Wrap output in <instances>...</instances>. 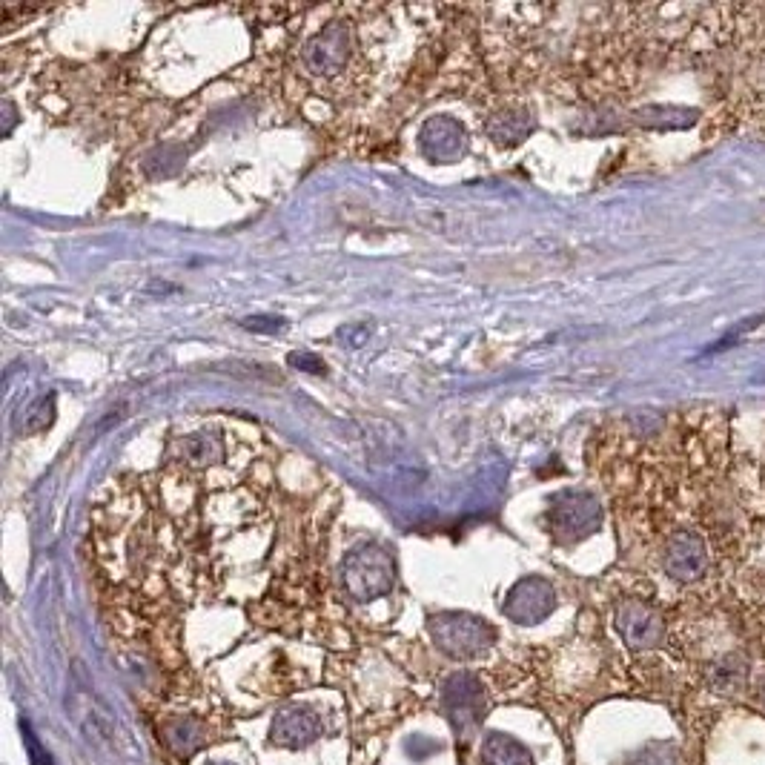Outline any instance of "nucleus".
Segmentation results:
<instances>
[{"mask_svg": "<svg viewBox=\"0 0 765 765\" xmlns=\"http://www.w3.org/2000/svg\"><path fill=\"white\" fill-rule=\"evenodd\" d=\"M393 556L382 545H359L341 562V582L344 591L356 602H373L379 596L390 594L393 588Z\"/></svg>", "mask_w": 765, "mask_h": 765, "instance_id": "obj_1", "label": "nucleus"}, {"mask_svg": "<svg viewBox=\"0 0 765 765\" xmlns=\"http://www.w3.org/2000/svg\"><path fill=\"white\" fill-rule=\"evenodd\" d=\"M430 637L447 657L476 659L493 648L496 631L473 614H436L430 619Z\"/></svg>", "mask_w": 765, "mask_h": 765, "instance_id": "obj_2", "label": "nucleus"}, {"mask_svg": "<svg viewBox=\"0 0 765 765\" xmlns=\"http://www.w3.org/2000/svg\"><path fill=\"white\" fill-rule=\"evenodd\" d=\"M353 29L347 21H330L304 46L301 64L316 81H339L353 58Z\"/></svg>", "mask_w": 765, "mask_h": 765, "instance_id": "obj_3", "label": "nucleus"}, {"mask_svg": "<svg viewBox=\"0 0 765 765\" xmlns=\"http://www.w3.org/2000/svg\"><path fill=\"white\" fill-rule=\"evenodd\" d=\"M602 510L591 493L585 490H565L551 502L548 525L559 542H579L599 528Z\"/></svg>", "mask_w": 765, "mask_h": 765, "instance_id": "obj_4", "label": "nucleus"}, {"mask_svg": "<svg viewBox=\"0 0 765 765\" xmlns=\"http://www.w3.org/2000/svg\"><path fill=\"white\" fill-rule=\"evenodd\" d=\"M442 711L450 723L459 731H468L479 723L482 711H485V685L476 674L459 671L453 677H447L442 685Z\"/></svg>", "mask_w": 765, "mask_h": 765, "instance_id": "obj_5", "label": "nucleus"}, {"mask_svg": "<svg viewBox=\"0 0 765 765\" xmlns=\"http://www.w3.org/2000/svg\"><path fill=\"white\" fill-rule=\"evenodd\" d=\"M553 605H556V594L551 582H545L542 576H525L508 591L502 611L516 625H536L551 614Z\"/></svg>", "mask_w": 765, "mask_h": 765, "instance_id": "obj_6", "label": "nucleus"}, {"mask_svg": "<svg viewBox=\"0 0 765 765\" xmlns=\"http://www.w3.org/2000/svg\"><path fill=\"white\" fill-rule=\"evenodd\" d=\"M324 731L321 725V714L307 708V705H287L281 708L273 720V743L284 745V748H307L310 743H316Z\"/></svg>", "mask_w": 765, "mask_h": 765, "instance_id": "obj_7", "label": "nucleus"}, {"mask_svg": "<svg viewBox=\"0 0 765 765\" xmlns=\"http://www.w3.org/2000/svg\"><path fill=\"white\" fill-rule=\"evenodd\" d=\"M419 144H422V152H425L430 161L450 164V161L462 158V152L468 147V138H465V129H462V124L456 118L436 115L419 132Z\"/></svg>", "mask_w": 765, "mask_h": 765, "instance_id": "obj_8", "label": "nucleus"}, {"mask_svg": "<svg viewBox=\"0 0 765 765\" xmlns=\"http://www.w3.org/2000/svg\"><path fill=\"white\" fill-rule=\"evenodd\" d=\"M617 628L622 639L634 648V651H642V648H654L659 639H662V617L651 605L645 602H622L617 611Z\"/></svg>", "mask_w": 765, "mask_h": 765, "instance_id": "obj_9", "label": "nucleus"}, {"mask_svg": "<svg viewBox=\"0 0 765 765\" xmlns=\"http://www.w3.org/2000/svg\"><path fill=\"white\" fill-rule=\"evenodd\" d=\"M705 562H708L705 548L694 533L680 531L677 536H671L668 551H665V571L674 579H680V582L700 579L702 571H705Z\"/></svg>", "mask_w": 765, "mask_h": 765, "instance_id": "obj_10", "label": "nucleus"}, {"mask_svg": "<svg viewBox=\"0 0 765 765\" xmlns=\"http://www.w3.org/2000/svg\"><path fill=\"white\" fill-rule=\"evenodd\" d=\"M224 439L221 433H213V430H201V433H192L190 439H184V447H181V456H184V465L190 468H215L224 462Z\"/></svg>", "mask_w": 765, "mask_h": 765, "instance_id": "obj_11", "label": "nucleus"}, {"mask_svg": "<svg viewBox=\"0 0 765 765\" xmlns=\"http://www.w3.org/2000/svg\"><path fill=\"white\" fill-rule=\"evenodd\" d=\"M164 743L170 745L178 757H192L201 745L207 743V728L192 717H175L164 723Z\"/></svg>", "mask_w": 765, "mask_h": 765, "instance_id": "obj_12", "label": "nucleus"}, {"mask_svg": "<svg viewBox=\"0 0 765 765\" xmlns=\"http://www.w3.org/2000/svg\"><path fill=\"white\" fill-rule=\"evenodd\" d=\"M482 765H533L531 751L508 734H488L479 748Z\"/></svg>", "mask_w": 765, "mask_h": 765, "instance_id": "obj_13", "label": "nucleus"}, {"mask_svg": "<svg viewBox=\"0 0 765 765\" xmlns=\"http://www.w3.org/2000/svg\"><path fill=\"white\" fill-rule=\"evenodd\" d=\"M531 132V118L528 112H499L488 121V135L499 144H516Z\"/></svg>", "mask_w": 765, "mask_h": 765, "instance_id": "obj_14", "label": "nucleus"}, {"mask_svg": "<svg viewBox=\"0 0 765 765\" xmlns=\"http://www.w3.org/2000/svg\"><path fill=\"white\" fill-rule=\"evenodd\" d=\"M21 728H23V743H26V751H29V760H32V765H55L52 763V754L38 743V737H35L32 725L23 723Z\"/></svg>", "mask_w": 765, "mask_h": 765, "instance_id": "obj_15", "label": "nucleus"}, {"mask_svg": "<svg viewBox=\"0 0 765 765\" xmlns=\"http://www.w3.org/2000/svg\"><path fill=\"white\" fill-rule=\"evenodd\" d=\"M290 362L293 364H310V370H321L324 364L319 359H313V356H307V353H298V356H290ZM307 370V367H304Z\"/></svg>", "mask_w": 765, "mask_h": 765, "instance_id": "obj_16", "label": "nucleus"}, {"mask_svg": "<svg viewBox=\"0 0 765 765\" xmlns=\"http://www.w3.org/2000/svg\"><path fill=\"white\" fill-rule=\"evenodd\" d=\"M215 765H230V763H215Z\"/></svg>", "mask_w": 765, "mask_h": 765, "instance_id": "obj_17", "label": "nucleus"}]
</instances>
